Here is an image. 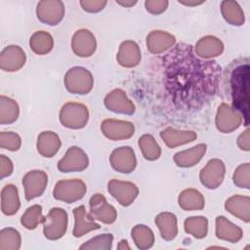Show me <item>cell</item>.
<instances>
[{"label":"cell","instance_id":"cell-1","mask_svg":"<svg viewBox=\"0 0 250 250\" xmlns=\"http://www.w3.org/2000/svg\"><path fill=\"white\" fill-rule=\"evenodd\" d=\"M165 87L180 108L197 109L217 91L222 68L197 57L191 45L181 43L163 57Z\"/></svg>","mask_w":250,"mask_h":250},{"label":"cell","instance_id":"cell-2","mask_svg":"<svg viewBox=\"0 0 250 250\" xmlns=\"http://www.w3.org/2000/svg\"><path fill=\"white\" fill-rule=\"evenodd\" d=\"M249 63L246 60L232 68L229 77L231 107L242 116L245 126L249 123Z\"/></svg>","mask_w":250,"mask_h":250},{"label":"cell","instance_id":"cell-3","mask_svg":"<svg viewBox=\"0 0 250 250\" xmlns=\"http://www.w3.org/2000/svg\"><path fill=\"white\" fill-rule=\"evenodd\" d=\"M64 86L71 94L87 95L93 89L94 78L88 69L82 66H74L66 71Z\"/></svg>","mask_w":250,"mask_h":250},{"label":"cell","instance_id":"cell-4","mask_svg":"<svg viewBox=\"0 0 250 250\" xmlns=\"http://www.w3.org/2000/svg\"><path fill=\"white\" fill-rule=\"evenodd\" d=\"M60 122L69 129H81L86 126L89 120L87 106L80 103H65L60 110Z\"/></svg>","mask_w":250,"mask_h":250},{"label":"cell","instance_id":"cell-5","mask_svg":"<svg viewBox=\"0 0 250 250\" xmlns=\"http://www.w3.org/2000/svg\"><path fill=\"white\" fill-rule=\"evenodd\" d=\"M86 191V185L80 179L61 180L53 189V196L59 201L73 203L83 198Z\"/></svg>","mask_w":250,"mask_h":250},{"label":"cell","instance_id":"cell-6","mask_svg":"<svg viewBox=\"0 0 250 250\" xmlns=\"http://www.w3.org/2000/svg\"><path fill=\"white\" fill-rule=\"evenodd\" d=\"M67 214L60 207L52 208L43 221V233L47 239L57 240L62 237L67 229Z\"/></svg>","mask_w":250,"mask_h":250},{"label":"cell","instance_id":"cell-7","mask_svg":"<svg viewBox=\"0 0 250 250\" xmlns=\"http://www.w3.org/2000/svg\"><path fill=\"white\" fill-rule=\"evenodd\" d=\"M226 174L225 163L218 158H213L201 169L199 179L201 184L209 188L215 189L221 186Z\"/></svg>","mask_w":250,"mask_h":250},{"label":"cell","instance_id":"cell-8","mask_svg":"<svg viewBox=\"0 0 250 250\" xmlns=\"http://www.w3.org/2000/svg\"><path fill=\"white\" fill-rule=\"evenodd\" d=\"M107 190L122 206L131 205L139 194V188L135 184L116 179H112L108 182Z\"/></svg>","mask_w":250,"mask_h":250},{"label":"cell","instance_id":"cell-9","mask_svg":"<svg viewBox=\"0 0 250 250\" xmlns=\"http://www.w3.org/2000/svg\"><path fill=\"white\" fill-rule=\"evenodd\" d=\"M89 214L94 220H98L104 224L110 225L117 219L116 209L110 205L105 197L101 193L94 194L89 201Z\"/></svg>","mask_w":250,"mask_h":250},{"label":"cell","instance_id":"cell-10","mask_svg":"<svg viewBox=\"0 0 250 250\" xmlns=\"http://www.w3.org/2000/svg\"><path fill=\"white\" fill-rule=\"evenodd\" d=\"M38 20L49 25H57L64 16V5L60 0H43L37 4Z\"/></svg>","mask_w":250,"mask_h":250},{"label":"cell","instance_id":"cell-11","mask_svg":"<svg viewBox=\"0 0 250 250\" xmlns=\"http://www.w3.org/2000/svg\"><path fill=\"white\" fill-rule=\"evenodd\" d=\"M89 165V159L85 151L79 146L69 147L64 156L58 162V169L62 173L81 172Z\"/></svg>","mask_w":250,"mask_h":250},{"label":"cell","instance_id":"cell-12","mask_svg":"<svg viewBox=\"0 0 250 250\" xmlns=\"http://www.w3.org/2000/svg\"><path fill=\"white\" fill-rule=\"evenodd\" d=\"M48 184V176L42 170H31L22 178L24 196L26 200H32L43 194Z\"/></svg>","mask_w":250,"mask_h":250},{"label":"cell","instance_id":"cell-13","mask_svg":"<svg viewBox=\"0 0 250 250\" xmlns=\"http://www.w3.org/2000/svg\"><path fill=\"white\" fill-rule=\"evenodd\" d=\"M242 116L228 104H221L218 107L215 124L222 133H231L242 123Z\"/></svg>","mask_w":250,"mask_h":250},{"label":"cell","instance_id":"cell-14","mask_svg":"<svg viewBox=\"0 0 250 250\" xmlns=\"http://www.w3.org/2000/svg\"><path fill=\"white\" fill-rule=\"evenodd\" d=\"M103 134L109 140L120 141L130 139L135 132V126L130 121L105 119L101 124Z\"/></svg>","mask_w":250,"mask_h":250},{"label":"cell","instance_id":"cell-15","mask_svg":"<svg viewBox=\"0 0 250 250\" xmlns=\"http://www.w3.org/2000/svg\"><path fill=\"white\" fill-rule=\"evenodd\" d=\"M109 163L119 173L129 174L133 172L137 166V159L133 148L130 146L115 148L109 156Z\"/></svg>","mask_w":250,"mask_h":250},{"label":"cell","instance_id":"cell-16","mask_svg":"<svg viewBox=\"0 0 250 250\" xmlns=\"http://www.w3.org/2000/svg\"><path fill=\"white\" fill-rule=\"evenodd\" d=\"M73 53L81 58L91 57L97 49V41L94 34L88 29L75 31L71 39Z\"/></svg>","mask_w":250,"mask_h":250},{"label":"cell","instance_id":"cell-17","mask_svg":"<svg viewBox=\"0 0 250 250\" xmlns=\"http://www.w3.org/2000/svg\"><path fill=\"white\" fill-rule=\"evenodd\" d=\"M26 61L24 51L17 45L4 48L0 54V67L5 71H17L21 69Z\"/></svg>","mask_w":250,"mask_h":250},{"label":"cell","instance_id":"cell-18","mask_svg":"<svg viewBox=\"0 0 250 250\" xmlns=\"http://www.w3.org/2000/svg\"><path fill=\"white\" fill-rule=\"evenodd\" d=\"M104 105L115 113L130 115L135 112L133 102L128 99L126 93L121 89H114L108 93L104 98Z\"/></svg>","mask_w":250,"mask_h":250},{"label":"cell","instance_id":"cell-19","mask_svg":"<svg viewBox=\"0 0 250 250\" xmlns=\"http://www.w3.org/2000/svg\"><path fill=\"white\" fill-rule=\"evenodd\" d=\"M176 43V38L169 32L163 30H153L146 36L147 50L152 54H161L172 48Z\"/></svg>","mask_w":250,"mask_h":250},{"label":"cell","instance_id":"cell-20","mask_svg":"<svg viewBox=\"0 0 250 250\" xmlns=\"http://www.w3.org/2000/svg\"><path fill=\"white\" fill-rule=\"evenodd\" d=\"M193 51L197 57L203 60H209L223 53L224 44L219 38L213 35H207L197 41Z\"/></svg>","mask_w":250,"mask_h":250},{"label":"cell","instance_id":"cell-21","mask_svg":"<svg viewBox=\"0 0 250 250\" xmlns=\"http://www.w3.org/2000/svg\"><path fill=\"white\" fill-rule=\"evenodd\" d=\"M74 227L72 234L75 237H81L87 232L99 229L101 226L95 222L89 213L86 212L85 206L81 205L73 209Z\"/></svg>","mask_w":250,"mask_h":250},{"label":"cell","instance_id":"cell-22","mask_svg":"<svg viewBox=\"0 0 250 250\" xmlns=\"http://www.w3.org/2000/svg\"><path fill=\"white\" fill-rule=\"evenodd\" d=\"M142 54L139 45L132 40H126L121 43L116 60L124 67H134L141 62Z\"/></svg>","mask_w":250,"mask_h":250},{"label":"cell","instance_id":"cell-23","mask_svg":"<svg viewBox=\"0 0 250 250\" xmlns=\"http://www.w3.org/2000/svg\"><path fill=\"white\" fill-rule=\"evenodd\" d=\"M216 236L230 243L238 242L243 236V230L224 216L216 218Z\"/></svg>","mask_w":250,"mask_h":250},{"label":"cell","instance_id":"cell-24","mask_svg":"<svg viewBox=\"0 0 250 250\" xmlns=\"http://www.w3.org/2000/svg\"><path fill=\"white\" fill-rule=\"evenodd\" d=\"M226 210L245 223L250 221V198L245 195H232L225 203Z\"/></svg>","mask_w":250,"mask_h":250},{"label":"cell","instance_id":"cell-25","mask_svg":"<svg viewBox=\"0 0 250 250\" xmlns=\"http://www.w3.org/2000/svg\"><path fill=\"white\" fill-rule=\"evenodd\" d=\"M207 149L205 144H198L188 149H185L175 153L174 162L177 166L188 168L196 165L204 156Z\"/></svg>","mask_w":250,"mask_h":250},{"label":"cell","instance_id":"cell-26","mask_svg":"<svg viewBox=\"0 0 250 250\" xmlns=\"http://www.w3.org/2000/svg\"><path fill=\"white\" fill-rule=\"evenodd\" d=\"M60 137L52 131H44L38 135L36 147L38 152L44 157H53L61 148Z\"/></svg>","mask_w":250,"mask_h":250},{"label":"cell","instance_id":"cell-27","mask_svg":"<svg viewBox=\"0 0 250 250\" xmlns=\"http://www.w3.org/2000/svg\"><path fill=\"white\" fill-rule=\"evenodd\" d=\"M196 137L197 135L193 131H182L171 127L166 128L160 132V138L170 148L191 143L196 139Z\"/></svg>","mask_w":250,"mask_h":250},{"label":"cell","instance_id":"cell-28","mask_svg":"<svg viewBox=\"0 0 250 250\" xmlns=\"http://www.w3.org/2000/svg\"><path fill=\"white\" fill-rule=\"evenodd\" d=\"M155 224L159 229L161 237L167 241L173 240L178 234L177 218L173 213L162 212L155 217Z\"/></svg>","mask_w":250,"mask_h":250},{"label":"cell","instance_id":"cell-29","mask_svg":"<svg viewBox=\"0 0 250 250\" xmlns=\"http://www.w3.org/2000/svg\"><path fill=\"white\" fill-rule=\"evenodd\" d=\"M20 197L18 188L12 184L6 185L1 191V210L3 214L12 216L16 214L20 208Z\"/></svg>","mask_w":250,"mask_h":250},{"label":"cell","instance_id":"cell-30","mask_svg":"<svg viewBox=\"0 0 250 250\" xmlns=\"http://www.w3.org/2000/svg\"><path fill=\"white\" fill-rule=\"evenodd\" d=\"M178 203L183 210L194 211L203 209L205 200L202 193L197 189L187 188L179 194Z\"/></svg>","mask_w":250,"mask_h":250},{"label":"cell","instance_id":"cell-31","mask_svg":"<svg viewBox=\"0 0 250 250\" xmlns=\"http://www.w3.org/2000/svg\"><path fill=\"white\" fill-rule=\"evenodd\" d=\"M221 13L225 21L231 25H242L245 21V16L242 8L236 1L225 0L221 2Z\"/></svg>","mask_w":250,"mask_h":250},{"label":"cell","instance_id":"cell-32","mask_svg":"<svg viewBox=\"0 0 250 250\" xmlns=\"http://www.w3.org/2000/svg\"><path fill=\"white\" fill-rule=\"evenodd\" d=\"M30 49L37 55H46L50 53L54 47V39L52 35L44 30L34 32L29 40Z\"/></svg>","mask_w":250,"mask_h":250},{"label":"cell","instance_id":"cell-33","mask_svg":"<svg viewBox=\"0 0 250 250\" xmlns=\"http://www.w3.org/2000/svg\"><path fill=\"white\" fill-rule=\"evenodd\" d=\"M20 114V108L17 102L11 98L0 97V123L11 124L14 123Z\"/></svg>","mask_w":250,"mask_h":250},{"label":"cell","instance_id":"cell-34","mask_svg":"<svg viewBox=\"0 0 250 250\" xmlns=\"http://www.w3.org/2000/svg\"><path fill=\"white\" fill-rule=\"evenodd\" d=\"M139 147L143 153V156L149 161L156 160L161 155V147L155 141L152 135L145 134L139 139Z\"/></svg>","mask_w":250,"mask_h":250},{"label":"cell","instance_id":"cell-35","mask_svg":"<svg viewBox=\"0 0 250 250\" xmlns=\"http://www.w3.org/2000/svg\"><path fill=\"white\" fill-rule=\"evenodd\" d=\"M132 238L139 249H148L154 243L153 231L145 225H137L132 229Z\"/></svg>","mask_w":250,"mask_h":250},{"label":"cell","instance_id":"cell-36","mask_svg":"<svg viewBox=\"0 0 250 250\" xmlns=\"http://www.w3.org/2000/svg\"><path fill=\"white\" fill-rule=\"evenodd\" d=\"M185 230L195 238H203L208 232V220L202 216L189 217L184 223Z\"/></svg>","mask_w":250,"mask_h":250},{"label":"cell","instance_id":"cell-37","mask_svg":"<svg viewBox=\"0 0 250 250\" xmlns=\"http://www.w3.org/2000/svg\"><path fill=\"white\" fill-rule=\"evenodd\" d=\"M20 232L13 228H6L0 231V250H18L21 247Z\"/></svg>","mask_w":250,"mask_h":250},{"label":"cell","instance_id":"cell-38","mask_svg":"<svg viewBox=\"0 0 250 250\" xmlns=\"http://www.w3.org/2000/svg\"><path fill=\"white\" fill-rule=\"evenodd\" d=\"M42 207L38 204L32 205L25 210L21 218V224L27 229H34L44 221Z\"/></svg>","mask_w":250,"mask_h":250},{"label":"cell","instance_id":"cell-39","mask_svg":"<svg viewBox=\"0 0 250 250\" xmlns=\"http://www.w3.org/2000/svg\"><path fill=\"white\" fill-rule=\"evenodd\" d=\"M113 235L111 233H104L93 237L80 246V249H98L109 250L112 246Z\"/></svg>","mask_w":250,"mask_h":250},{"label":"cell","instance_id":"cell-40","mask_svg":"<svg viewBox=\"0 0 250 250\" xmlns=\"http://www.w3.org/2000/svg\"><path fill=\"white\" fill-rule=\"evenodd\" d=\"M233 184L241 188H250V164L248 162L236 167L232 175Z\"/></svg>","mask_w":250,"mask_h":250},{"label":"cell","instance_id":"cell-41","mask_svg":"<svg viewBox=\"0 0 250 250\" xmlns=\"http://www.w3.org/2000/svg\"><path fill=\"white\" fill-rule=\"evenodd\" d=\"M21 146V137L14 132H1L0 134V146L3 149L11 151L18 150Z\"/></svg>","mask_w":250,"mask_h":250},{"label":"cell","instance_id":"cell-42","mask_svg":"<svg viewBox=\"0 0 250 250\" xmlns=\"http://www.w3.org/2000/svg\"><path fill=\"white\" fill-rule=\"evenodd\" d=\"M169 2L167 0H146L145 2L146 10L152 15H160L166 11Z\"/></svg>","mask_w":250,"mask_h":250},{"label":"cell","instance_id":"cell-43","mask_svg":"<svg viewBox=\"0 0 250 250\" xmlns=\"http://www.w3.org/2000/svg\"><path fill=\"white\" fill-rule=\"evenodd\" d=\"M107 4V1L105 0H82L80 1V5L82 9L89 13H98L102 11L105 5Z\"/></svg>","mask_w":250,"mask_h":250},{"label":"cell","instance_id":"cell-44","mask_svg":"<svg viewBox=\"0 0 250 250\" xmlns=\"http://www.w3.org/2000/svg\"><path fill=\"white\" fill-rule=\"evenodd\" d=\"M14 166L10 158L5 155H0V177L1 179L10 176L13 173Z\"/></svg>","mask_w":250,"mask_h":250},{"label":"cell","instance_id":"cell-45","mask_svg":"<svg viewBox=\"0 0 250 250\" xmlns=\"http://www.w3.org/2000/svg\"><path fill=\"white\" fill-rule=\"evenodd\" d=\"M237 146L240 149L249 151L250 150V130L246 129L237 138Z\"/></svg>","mask_w":250,"mask_h":250},{"label":"cell","instance_id":"cell-46","mask_svg":"<svg viewBox=\"0 0 250 250\" xmlns=\"http://www.w3.org/2000/svg\"><path fill=\"white\" fill-rule=\"evenodd\" d=\"M179 3L185 5V6H188V7H194V6H198L202 3H204V0H179Z\"/></svg>","mask_w":250,"mask_h":250},{"label":"cell","instance_id":"cell-47","mask_svg":"<svg viewBox=\"0 0 250 250\" xmlns=\"http://www.w3.org/2000/svg\"><path fill=\"white\" fill-rule=\"evenodd\" d=\"M116 3L117 4H119V5H121V6H123V7H132V6H134L135 4H137V1L135 0V1H132V0H125V1H117L116 0Z\"/></svg>","mask_w":250,"mask_h":250},{"label":"cell","instance_id":"cell-48","mask_svg":"<svg viewBox=\"0 0 250 250\" xmlns=\"http://www.w3.org/2000/svg\"><path fill=\"white\" fill-rule=\"evenodd\" d=\"M117 248H118V249H120V250H124V249H130V246L128 245L127 240L122 239V240L119 242V244H118Z\"/></svg>","mask_w":250,"mask_h":250}]
</instances>
